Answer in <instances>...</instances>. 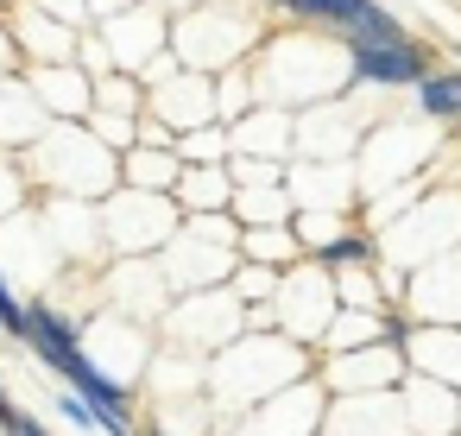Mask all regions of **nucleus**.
I'll return each instance as SVG.
<instances>
[{"label": "nucleus", "mask_w": 461, "mask_h": 436, "mask_svg": "<svg viewBox=\"0 0 461 436\" xmlns=\"http://www.w3.org/2000/svg\"><path fill=\"white\" fill-rule=\"evenodd\" d=\"M348 51V83H373V89H417L436 70V51L417 45L411 32L398 39H341Z\"/></svg>", "instance_id": "1"}, {"label": "nucleus", "mask_w": 461, "mask_h": 436, "mask_svg": "<svg viewBox=\"0 0 461 436\" xmlns=\"http://www.w3.org/2000/svg\"><path fill=\"white\" fill-rule=\"evenodd\" d=\"M272 7L297 26H322L335 39H398L404 26L379 7V0H272Z\"/></svg>", "instance_id": "2"}, {"label": "nucleus", "mask_w": 461, "mask_h": 436, "mask_svg": "<svg viewBox=\"0 0 461 436\" xmlns=\"http://www.w3.org/2000/svg\"><path fill=\"white\" fill-rule=\"evenodd\" d=\"M398 304H411V316L423 329H461V247L436 253L429 266H417V278H411V291Z\"/></svg>", "instance_id": "3"}, {"label": "nucleus", "mask_w": 461, "mask_h": 436, "mask_svg": "<svg viewBox=\"0 0 461 436\" xmlns=\"http://www.w3.org/2000/svg\"><path fill=\"white\" fill-rule=\"evenodd\" d=\"M20 341H26V348H32V354H39L51 373H58L64 360H77V354H83L77 322H70L58 304H45V297H39V304H26V335H20Z\"/></svg>", "instance_id": "4"}, {"label": "nucleus", "mask_w": 461, "mask_h": 436, "mask_svg": "<svg viewBox=\"0 0 461 436\" xmlns=\"http://www.w3.org/2000/svg\"><path fill=\"white\" fill-rule=\"evenodd\" d=\"M411 114L417 121H455L461 127V64H436L417 89H411Z\"/></svg>", "instance_id": "5"}, {"label": "nucleus", "mask_w": 461, "mask_h": 436, "mask_svg": "<svg viewBox=\"0 0 461 436\" xmlns=\"http://www.w3.org/2000/svg\"><path fill=\"white\" fill-rule=\"evenodd\" d=\"M177 203L190 215H215V209H234V177L221 165H184L177 177Z\"/></svg>", "instance_id": "6"}, {"label": "nucleus", "mask_w": 461, "mask_h": 436, "mask_svg": "<svg viewBox=\"0 0 461 436\" xmlns=\"http://www.w3.org/2000/svg\"><path fill=\"white\" fill-rule=\"evenodd\" d=\"M240 247H247V253H240L247 266H272V272H278V266H291V259L303 253V247H297V234H291V222H285V228H247V234H240Z\"/></svg>", "instance_id": "7"}, {"label": "nucleus", "mask_w": 461, "mask_h": 436, "mask_svg": "<svg viewBox=\"0 0 461 436\" xmlns=\"http://www.w3.org/2000/svg\"><path fill=\"white\" fill-rule=\"evenodd\" d=\"M32 89H39V95H51V102H45L51 114H83V108H89V95H95L83 70H51V77L39 70V83H32Z\"/></svg>", "instance_id": "8"}, {"label": "nucleus", "mask_w": 461, "mask_h": 436, "mask_svg": "<svg viewBox=\"0 0 461 436\" xmlns=\"http://www.w3.org/2000/svg\"><path fill=\"white\" fill-rule=\"evenodd\" d=\"M184 177V159H165L158 146H127V184H146V190H171Z\"/></svg>", "instance_id": "9"}, {"label": "nucleus", "mask_w": 461, "mask_h": 436, "mask_svg": "<svg viewBox=\"0 0 461 436\" xmlns=\"http://www.w3.org/2000/svg\"><path fill=\"white\" fill-rule=\"evenodd\" d=\"M184 146V165H221L234 146H228V127H196V133H184L177 140Z\"/></svg>", "instance_id": "10"}, {"label": "nucleus", "mask_w": 461, "mask_h": 436, "mask_svg": "<svg viewBox=\"0 0 461 436\" xmlns=\"http://www.w3.org/2000/svg\"><path fill=\"white\" fill-rule=\"evenodd\" d=\"M95 95H102L108 121H114V114L127 121V114H140V108H146V102H140V83H133V77H102V83H95Z\"/></svg>", "instance_id": "11"}, {"label": "nucleus", "mask_w": 461, "mask_h": 436, "mask_svg": "<svg viewBox=\"0 0 461 436\" xmlns=\"http://www.w3.org/2000/svg\"><path fill=\"white\" fill-rule=\"evenodd\" d=\"M278 297V272L272 266H240L234 272V304H266Z\"/></svg>", "instance_id": "12"}, {"label": "nucleus", "mask_w": 461, "mask_h": 436, "mask_svg": "<svg viewBox=\"0 0 461 436\" xmlns=\"http://www.w3.org/2000/svg\"><path fill=\"white\" fill-rule=\"evenodd\" d=\"M0 329H7L14 341L26 335V304L14 297V285H7V278H0Z\"/></svg>", "instance_id": "13"}, {"label": "nucleus", "mask_w": 461, "mask_h": 436, "mask_svg": "<svg viewBox=\"0 0 461 436\" xmlns=\"http://www.w3.org/2000/svg\"><path fill=\"white\" fill-rule=\"evenodd\" d=\"M51 404H58V417H64V423H77V430H102V423H95V411H89V404H83V398H77L70 386H64V392H58Z\"/></svg>", "instance_id": "14"}, {"label": "nucleus", "mask_w": 461, "mask_h": 436, "mask_svg": "<svg viewBox=\"0 0 461 436\" xmlns=\"http://www.w3.org/2000/svg\"><path fill=\"white\" fill-rule=\"evenodd\" d=\"M0 436H51L39 417H26V411H7V417H0Z\"/></svg>", "instance_id": "15"}, {"label": "nucleus", "mask_w": 461, "mask_h": 436, "mask_svg": "<svg viewBox=\"0 0 461 436\" xmlns=\"http://www.w3.org/2000/svg\"><path fill=\"white\" fill-rule=\"evenodd\" d=\"M140 436H171V430H158V423H152V430H140Z\"/></svg>", "instance_id": "16"}, {"label": "nucleus", "mask_w": 461, "mask_h": 436, "mask_svg": "<svg viewBox=\"0 0 461 436\" xmlns=\"http://www.w3.org/2000/svg\"><path fill=\"white\" fill-rule=\"evenodd\" d=\"M455 430H461V411H455Z\"/></svg>", "instance_id": "17"}]
</instances>
